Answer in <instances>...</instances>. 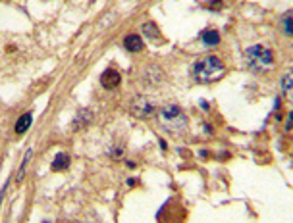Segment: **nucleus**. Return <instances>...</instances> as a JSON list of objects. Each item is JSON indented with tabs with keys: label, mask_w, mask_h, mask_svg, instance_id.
Listing matches in <instances>:
<instances>
[{
	"label": "nucleus",
	"mask_w": 293,
	"mask_h": 223,
	"mask_svg": "<svg viewBox=\"0 0 293 223\" xmlns=\"http://www.w3.org/2000/svg\"><path fill=\"white\" fill-rule=\"evenodd\" d=\"M193 75L199 83H214L226 75V66L218 56H205L195 62Z\"/></svg>",
	"instance_id": "nucleus-1"
},
{
	"label": "nucleus",
	"mask_w": 293,
	"mask_h": 223,
	"mask_svg": "<svg viewBox=\"0 0 293 223\" xmlns=\"http://www.w3.org/2000/svg\"><path fill=\"white\" fill-rule=\"evenodd\" d=\"M245 58H247V64L253 69H268L272 68L274 64V56H272V50L266 48V46H251L245 50Z\"/></svg>",
	"instance_id": "nucleus-2"
},
{
	"label": "nucleus",
	"mask_w": 293,
	"mask_h": 223,
	"mask_svg": "<svg viewBox=\"0 0 293 223\" xmlns=\"http://www.w3.org/2000/svg\"><path fill=\"white\" fill-rule=\"evenodd\" d=\"M160 120H162V123H164L168 129H183V127L187 125L185 114H183L181 108L176 106V104L162 108V112H160Z\"/></svg>",
	"instance_id": "nucleus-3"
},
{
	"label": "nucleus",
	"mask_w": 293,
	"mask_h": 223,
	"mask_svg": "<svg viewBox=\"0 0 293 223\" xmlns=\"http://www.w3.org/2000/svg\"><path fill=\"white\" fill-rule=\"evenodd\" d=\"M121 83V75L116 71V69H106L103 75H101V85L104 89H108V90H112V89H116V87Z\"/></svg>",
	"instance_id": "nucleus-4"
},
{
	"label": "nucleus",
	"mask_w": 293,
	"mask_h": 223,
	"mask_svg": "<svg viewBox=\"0 0 293 223\" xmlns=\"http://www.w3.org/2000/svg\"><path fill=\"white\" fill-rule=\"evenodd\" d=\"M123 46L127 48L129 52H141L143 50V41H141V37L135 33L127 35L125 39H123Z\"/></svg>",
	"instance_id": "nucleus-5"
},
{
	"label": "nucleus",
	"mask_w": 293,
	"mask_h": 223,
	"mask_svg": "<svg viewBox=\"0 0 293 223\" xmlns=\"http://www.w3.org/2000/svg\"><path fill=\"white\" fill-rule=\"evenodd\" d=\"M31 123H33V116L27 112V114H23L19 120L16 121V133L17 135H23L29 127H31Z\"/></svg>",
	"instance_id": "nucleus-6"
},
{
	"label": "nucleus",
	"mask_w": 293,
	"mask_h": 223,
	"mask_svg": "<svg viewBox=\"0 0 293 223\" xmlns=\"http://www.w3.org/2000/svg\"><path fill=\"white\" fill-rule=\"evenodd\" d=\"M69 168V156L68 154H58L52 162V172H62Z\"/></svg>",
	"instance_id": "nucleus-7"
},
{
	"label": "nucleus",
	"mask_w": 293,
	"mask_h": 223,
	"mask_svg": "<svg viewBox=\"0 0 293 223\" xmlns=\"http://www.w3.org/2000/svg\"><path fill=\"white\" fill-rule=\"evenodd\" d=\"M201 39H203V43L207 46H216L220 43V33L214 31V29H208V31H205V33L201 35Z\"/></svg>",
	"instance_id": "nucleus-8"
},
{
	"label": "nucleus",
	"mask_w": 293,
	"mask_h": 223,
	"mask_svg": "<svg viewBox=\"0 0 293 223\" xmlns=\"http://www.w3.org/2000/svg\"><path fill=\"white\" fill-rule=\"evenodd\" d=\"M151 112H153V106H151V104L147 102L145 98H141V100H139L137 106L133 108V114H135V116H141V118H145V116H149Z\"/></svg>",
	"instance_id": "nucleus-9"
},
{
	"label": "nucleus",
	"mask_w": 293,
	"mask_h": 223,
	"mask_svg": "<svg viewBox=\"0 0 293 223\" xmlns=\"http://www.w3.org/2000/svg\"><path fill=\"white\" fill-rule=\"evenodd\" d=\"M143 35L145 37H149V39H160V31H158V27H156L153 21H147L145 25H143Z\"/></svg>",
	"instance_id": "nucleus-10"
}]
</instances>
